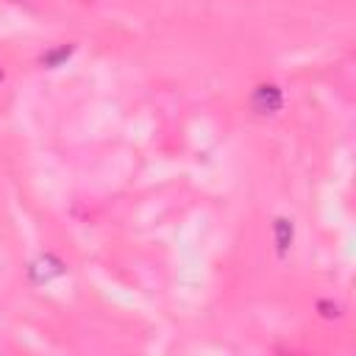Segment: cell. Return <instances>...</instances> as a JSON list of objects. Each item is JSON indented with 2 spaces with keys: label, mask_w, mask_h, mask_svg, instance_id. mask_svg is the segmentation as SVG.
<instances>
[{
  "label": "cell",
  "mask_w": 356,
  "mask_h": 356,
  "mask_svg": "<svg viewBox=\"0 0 356 356\" xmlns=\"http://www.w3.org/2000/svg\"><path fill=\"white\" fill-rule=\"evenodd\" d=\"M273 236H275V250H278V256H286L289 248H292V242H295V225H292V220L275 217V222H273Z\"/></svg>",
  "instance_id": "2"
},
{
  "label": "cell",
  "mask_w": 356,
  "mask_h": 356,
  "mask_svg": "<svg viewBox=\"0 0 356 356\" xmlns=\"http://www.w3.org/2000/svg\"><path fill=\"white\" fill-rule=\"evenodd\" d=\"M70 53H72V47H67V44H64V47H58V50L44 53V56H42V64H44V67H58L64 58H70Z\"/></svg>",
  "instance_id": "4"
},
{
  "label": "cell",
  "mask_w": 356,
  "mask_h": 356,
  "mask_svg": "<svg viewBox=\"0 0 356 356\" xmlns=\"http://www.w3.org/2000/svg\"><path fill=\"white\" fill-rule=\"evenodd\" d=\"M250 106L259 114H275L284 106V92L275 83H259L253 89V95H250Z\"/></svg>",
  "instance_id": "1"
},
{
  "label": "cell",
  "mask_w": 356,
  "mask_h": 356,
  "mask_svg": "<svg viewBox=\"0 0 356 356\" xmlns=\"http://www.w3.org/2000/svg\"><path fill=\"white\" fill-rule=\"evenodd\" d=\"M61 270H64V264H61L56 256H42L39 261H33V264H31V278H33L36 284H42V281H47V278L58 275Z\"/></svg>",
  "instance_id": "3"
},
{
  "label": "cell",
  "mask_w": 356,
  "mask_h": 356,
  "mask_svg": "<svg viewBox=\"0 0 356 356\" xmlns=\"http://www.w3.org/2000/svg\"><path fill=\"white\" fill-rule=\"evenodd\" d=\"M0 81H3V70H0Z\"/></svg>",
  "instance_id": "5"
}]
</instances>
